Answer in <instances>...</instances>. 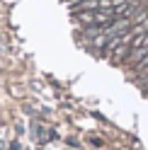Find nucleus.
Here are the masks:
<instances>
[{
	"label": "nucleus",
	"instance_id": "obj_2",
	"mask_svg": "<svg viewBox=\"0 0 148 150\" xmlns=\"http://www.w3.org/2000/svg\"><path fill=\"white\" fill-rule=\"evenodd\" d=\"M136 70H138V75H141L143 70H148V53H146V56H143V58H141V61H138V63H136Z\"/></svg>",
	"mask_w": 148,
	"mask_h": 150
},
{
	"label": "nucleus",
	"instance_id": "obj_1",
	"mask_svg": "<svg viewBox=\"0 0 148 150\" xmlns=\"http://www.w3.org/2000/svg\"><path fill=\"white\" fill-rule=\"evenodd\" d=\"M129 51H131V46H129V41H124V36H122V44H117V46H114L112 61H114V63H122V61H126Z\"/></svg>",
	"mask_w": 148,
	"mask_h": 150
}]
</instances>
